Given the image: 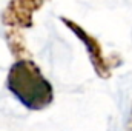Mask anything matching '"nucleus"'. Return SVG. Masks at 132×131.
<instances>
[{
    "mask_svg": "<svg viewBox=\"0 0 132 131\" xmlns=\"http://www.w3.org/2000/svg\"><path fill=\"white\" fill-rule=\"evenodd\" d=\"M48 0H9L2 12V23L12 30H26L34 25L32 16Z\"/></svg>",
    "mask_w": 132,
    "mask_h": 131,
    "instance_id": "3",
    "label": "nucleus"
},
{
    "mask_svg": "<svg viewBox=\"0 0 132 131\" xmlns=\"http://www.w3.org/2000/svg\"><path fill=\"white\" fill-rule=\"evenodd\" d=\"M5 39H6V43H8V48L11 51V54L17 59V60H22V59H29L31 57V53L28 51L26 48V42H25V37L20 30H12L9 28L6 33H5Z\"/></svg>",
    "mask_w": 132,
    "mask_h": 131,
    "instance_id": "4",
    "label": "nucleus"
},
{
    "mask_svg": "<svg viewBox=\"0 0 132 131\" xmlns=\"http://www.w3.org/2000/svg\"><path fill=\"white\" fill-rule=\"evenodd\" d=\"M6 88L26 110L42 111L54 100L51 82L31 59L15 60L6 76Z\"/></svg>",
    "mask_w": 132,
    "mask_h": 131,
    "instance_id": "1",
    "label": "nucleus"
},
{
    "mask_svg": "<svg viewBox=\"0 0 132 131\" xmlns=\"http://www.w3.org/2000/svg\"><path fill=\"white\" fill-rule=\"evenodd\" d=\"M62 23L65 25L68 30H71L72 33L75 34L80 42L85 45V48L88 49V56H89V60L92 63V68L94 71L97 72V76H100L101 79H108L111 77L112 74V69L115 68L117 65L121 63L120 59L117 57H108L104 53H103V46L100 45V42L92 35L89 34L86 30H83L77 22L68 19V17H60Z\"/></svg>",
    "mask_w": 132,
    "mask_h": 131,
    "instance_id": "2",
    "label": "nucleus"
}]
</instances>
